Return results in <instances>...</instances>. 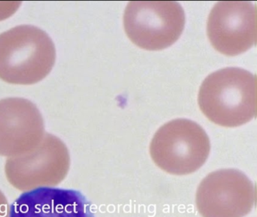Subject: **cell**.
Masks as SVG:
<instances>
[{"label":"cell","mask_w":257,"mask_h":217,"mask_svg":"<svg viewBox=\"0 0 257 217\" xmlns=\"http://www.w3.org/2000/svg\"><path fill=\"white\" fill-rule=\"evenodd\" d=\"M198 105L213 123L234 128L247 123L256 115V79L238 67L219 69L201 84Z\"/></svg>","instance_id":"1"},{"label":"cell","mask_w":257,"mask_h":217,"mask_svg":"<svg viewBox=\"0 0 257 217\" xmlns=\"http://www.w3.org/2000/svg\"><path fill=\"white\" fill-rule=\"evenodd\" d=\"M55 60L53 41L39 27L18 26L0 34V78L6 82L36 84L50 73Z\"/></svg>","instance_id":"2"},{"label":"cell","mask_w":257,"mask_h":217,"mask_svg":"<svg viewBox=\"0 0 257 217\" xmlns=\"http://www.w3.org/2000/svg\"><path fill=\"white\" fill-rule=\"evenodd\" d=\"M210 150L205 131L186 119L165 124L156 131L150 144V155L156 165L176 175L196 171L207 159Z\"/></svg>","instance_id":"3"},{"label":"cell","mask_w":257,"mask_h":217,"mask_svg":"<svg viewBox=\"0 0 257 217\" xmlns=\"http://www.w3.org/2000/svg\"><path fill=\"white\" fill-rule=\"evenodd\" d=\"M186 18L175 1H132L124 11L123 24L127 37L140 48L159 51L181 36Z\"/></svg>","instance_id":"4"},{"label":"cell","mask_w":257,"mask_h":217,"mask_svg":"<svg viewBox=\"0 0 257 217\" xmlns=\"http://www.w3.org/2000/svg\"><path fill=\"white\" fill-rule=\"evenodd\" d=\"M207 33L212 46L221 54L236 56L256 42V12L250 1L218 2L210 11Z\"/></svg>","instance_id":"5"},{"label":"cell","mask_w":257,"mask_h":217,"mask_svg":"<svg viewBox=\"0 0 257 217\" xmlns=\"http://www.w3.org/2000/svg\"><path fill=\"white\" fill-rule=\"evenodd\" d=\"M252 182L241 172L224 169L210 173L200 184L196 203L204 217H231L230 205L235 217H242L249 212L252 205Z\"/></svg>","instance_id":"6"},{"label":"cell","mask_w":257,"mask_h":217,"mask_svg":"<svg viewBox=\"0 0 257 217\" xmlns=\"http://www.w3.org/2000/svg\"><path fill=\"white\" fill-rule=\"evenodd\" d=\"M10 217H95L91 203L81 191L40 187L21 194Z\"/></svg>","instance_id":"7"},{"label":"cell","mask_w":257,"mask_h":217,"mask_svg":"<svg viewBox=\"0 0 257 217\" xmlns=\"http://www.w3.org/2000/svg\"><path fill=\"white\" fill-rule=\"evenodd\" d=\"M44 132V119L37 105L20 97L0 99V155L32 144Z\"/></svg>","instance_id":"8"}]
</instances>
